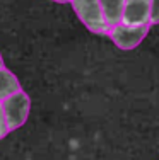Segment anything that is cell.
<instances>
[{"mask_svg": "<svg viewBox=\"0 0 159 160\" xmlns=\"http://www.w3.org/2000/svg\"><path fill=\"white\" fill-rule=\"evenodd\" d=\"M2 108L3 114H5L7 126H9L10 131H14V129L21 128L28 119L29 109H31V99L24 90H19V92L3 99Z\"/></svg>", "mask_w": 159, "mask_h": 160, "instance_id": "cell-2", "label": "cell"}, {"mask_svg": "<svg viewBox=\"0 0 159 160\" xmlns=\"http://www.w3.org/2000/svg\"><path fill=\"white\" fill-rule=\"evenodd\" d=\"M10 129L7 126V121H5V114H3V108H2V101H0V140L9 133Z\"/></svg>", "mask_w": 159, "mask_h": 160, "instance_id": "cell-8", "label": "cell"}, {"mask_svg": "<svg viewBox=\"0 0 159 160\" xmlns=\"http://www.w3.org/2000/svg\"><path fill=\"white\" fill-rule=\"evenodd\" d=\"M72 9L81 19V22L94 34H104L109 32V26L106 22L101 0H72Z\"/></svg>", "mask_w": 159, "mask_h": 160, "instance_id": "cell-1", "label": "cell"}, {"mask_svg": "<svg viewBox=\"0 0 159 160\" xmlns=\"http://www.w3.org/2000/svg\"><path fill=\"white\" fill-rule=\"evenodd\" d=\"M101 7H103V12L109 29L122 24L123 12H125V0H101Z\"/></svg>", "mask_w": 159, "mask_h": 160, "instance_id": "cell-5", "label": "cell"}, {"mask_svg": "<svg viewBox=\"0 0 159 160\" xmlns=\"http://www.w3.org/2000/svg\"><path fill=\"white\" fill-rule=\"evenodd\" d=\"M151 26L152 24L127 26L122 22V24H118V26L109 29L108 36L116 48L123 49V51H130V49H135L144 39H146V36L149 34Z\"/></svg>", "mask_w": 159, "mask_h": 160, "instance_id": "cell-3", "label": "cell"}, {"mask_svg": "<svg viewBox=\"0 0 159 160\" xmlns=\"http://www.w3.org/2000/svg\"><path fill=\"white\" fill-rule=\"evenodd\" d=\"M2 68H5V67H3V58H2V55H0V70H2Z\"/></svg>", "mask_w": 159, "mask_h": 160, "instance_id": "cell-10", "label": "cell"}, {"mask_svg": "<svg viewBox=\"0 0 159 160\" xmlns=\"http://www.w3.org/2000/svg\"><path fill=\"white\" fill-rule=\"evenodd\" d=\"M122 22L127 26L151 24V0H125Z\"/></svg>", "mask_w": 159, "mask_h": 160, "instance_id": "cell-4", "label": "cell"}, {"mask_svg": "<svg viewBox=\"0 0 159 160\" xmlns=\"http://www.w3.org/2000/svg\"><path fill=\"white\" fill-rule=\"evenodd\" d=\"M21 90V83H19L17 77L7 68L0 70V101H3L5 97L12 96Z\"/></svg>", "mask_w": 159, "mask_h": 160, "instance_id": "cell-6", "label": "cell"}, {"mask_svg": "<svg viewBox=\"0 0 159 160\" xmlns=\"http://www.w3.org/2000/svg\"><path fill=\"white\" fill-rule=\"evenodd\" d=\"M151 24H159V0H151Z\"/></svg>", "mask_w": 159, "mask_h": 160, "instance_id": "cell-7", "label": "cell"}, {"mask_svg": "<svg viewBox=\"0 0 159 160\" xmlns=\"http://www.w3.org/2000/svg\"><path fill=\"white\" fill-rule=\"evenodd\" d=\"M53 2H58V3H70L72 0H53Z\"/></svg>", "mask_w": 159, "mask_h": 160, "instance_id": "cell-9", "label": "cell"}]
</instances>
